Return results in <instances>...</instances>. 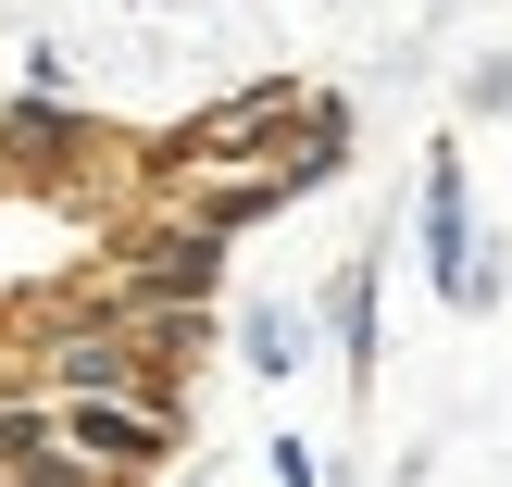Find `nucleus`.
Listing matches in <instances>:
<instances>
[{
  "label": "nucleus",
  "mask_w": 512,
  "mask_h": 487,
  "mask_svg": "<svg viewBox=\"0 0 512 487\" xmlns=\"http://www.w3.org/2000/svg\"><path fill=\"white\" fill-rule=\"evenodd\" d=\"M325 325H338V350H350V388L375 375V263H350L338 288H325Z\"/></svg>",
  "instance_id": "5"
},
{
  "label": "nucleus",
  "mask_w": 512,
  "mask_h": 487,
  "mask_svg": "<svg viewBox=\"0 0 512 487\" xmlns=\"http://www.w3.org/2000/svg\"><path fill=\"white\" fill-rule=\"evenodd\" d=\"M275 487H325V475H313V450H300V438H275Z\"/></svg>",
  "instance_id": "7"
},
{
  "label": "nucleus",
  "mask_w": 512,
  "mask_h": 487,
  "mask_svg": "<svg viewBox=\"0 0 512 487\" xmlns=\"http://www.w3.org/2000/svg\"><path fill=\"white\" fill-rule=\"evenodd\" d=\"M13 88H25V100H75V63H63V50H25Z\"/></svg>",
  "instance_id": "6"
},
{
  "label": "nucleus",
  "mask_w": 512,
  "mask_h": 487,
  "mask_svg": "<svg viewBox=\"0 0 512 487\" xmlns=\"http://www.w3.org/2000/svg\"><path fill=\"white\" fill-rule=\"evenodd\" d=\"M63 450L88 463V487H163V463L188 450L175 388H100V400H50Z\"/></svg>",
  "instance_id": "2"
},
{
  "label": "nucleus",
  "mask_w": 512,
  "mask_h": 487,
  "mask_svg": "<svg viewBox=\"0 0 512 487\" xmlns=\"http://www.w3.org/2000/svg\"><path fill=\"white\" fill-rule=\"evenodd\" d=\"M425 275L450 313H488L500 275L475 263V200H463V150H425Z\"/></svg>",
  "instance_id": "3"
},
{
  "label": "nucleus",
  "mask_w": 512,
  "mask_h": 487,
  "mask_svg": "<svg viewBox=\"0 0 512 487\" xmlns=\"http://www.w3.org/2000/svg\"><path fill=\"white\" fill-rule=\"evenodd\" d=\"M225 250L238 238H200V225H175V213H138V225H113V250H100L88 288L125 300V313H213L225 300Z\"/></svg>",
  "instance_id": "1"
},
{
  "label": "nucleus",
  "mask_w": 512,
  "mask_h": 487,
  "mask_svg": "<svg viewBox=\"0 0 512 487\" xmlns=\"http://www.w3.org/2000/svg\"><path fill=\"white\" fill-rule=\"evenodd\" d=\"M238 363H250V375H300V363H313V325H300L288 300H250V325H238Z\"/></svg>",
  "instance_id": "4"
}]
</instances>
